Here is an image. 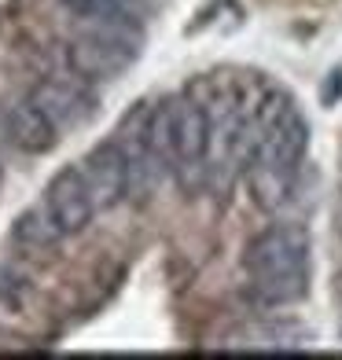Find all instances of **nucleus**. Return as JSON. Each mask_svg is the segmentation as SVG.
Here are the masks:
<instances>
[{
  "label": "nucleus",
  "mask_w": 342,
  "mask_h": 360,
  "mask_svg": "<svg viewBox=\"0 0 342 360\" xmlns=\"http://www.w3.org/2000/svg\"><path fill=\"white\" fill-rule=\"evenodd\" d=\"M309 147V125L298 103L284 92L265 96L254 107V151H251V188L258 206H280L291 191Z\"/></svg>",
  "instance_id": "obj_1"
},
{
  "label": "nucleus",
  "mask_w": 342,
  "mask_h": 360,
  "mask_svg": "<svg viewBox=\"0 0 342 360\" xmlns=\"http://www.w3.org/2000/svg\"><path fill=\"white\" fill-rule=\"evenodd\" d=\"M140 56V34H125V30H100L85 26L81 34H74L63 48L67 70L77 81H114L122 77Z\"/></svg>",
  "instance_id": "obj_4"
},
{
  "label": "nucleus",
  "mask_w": 342,
  "mask_h": 360,
  "mask_svg": "<svg viewBox=\"0 0 342 360\" xmlns=\"http://www.w3.org/2000/svg\"><path fill=\"white\" fill-rule=\"evenodd\" d=\"M77 166L85 173L89 191H92V199L100 210H114L118 202H125L129 195H133V169H129L125 147H122L118 136L96 143Z\"/></svg>",
  "instance_id": "obj_6"
},
{
  "label": "nucleus",
  "mask_w": 342,
  "mask_h": 360,
  "mask_svg": "<svg viewBox=\"0 0 342 360\" xmlns=\"http://www.w3.org/2000/svg\"><path fill=\"white\" fill-rule=\"evenodd\" d=\"M309 250H313L309 236L298 224H272L265 232H258L243 254L251 298L265 309L302 302L309 290V269H313Z\"/></svg>",
  "instance_id": "obj_2"
},
{
  "label": "nucleus",
  "mask_w": 342,
  "mask_h": 360,
  "mask_svg": "<svg viewBox=\"0 0 342 360\" xmlns=\"http://www.w3.org/2000/svg\"><path fill=\"white\" fill-rule=\"evenodd\" d=\"M59 8L70 19L85 22V26H100V30H125V34H140V11L125 0H59Z\"/></svg>",
  "instance_id": "obj_9"
},
{
  "label": "nucleus",
  "mask_w": 342,
  "mask_h": 360,
  "mask_svg": "<svg viewBox=\"0 0 342 360\" xmlns=\"http://www.w3.org/2000/svg\"><path fill=\"white\" fill-rule=\"evenodd\" d=\"M63 236L52 228V221H48L44 210H30V214H23L19 221H15V243H23V247H34V250H44L52 247V243H59Z\"/></svg>",
  "instance_id": "obj_10"
},
{
  "label": "nucleus",
  "mask_w": 342,
  "mask_h": 360,
  "mask_svg": "<svg viewBox=\"0 0 342 360\" xmlns=\"http://www.w3.org/2000/svg\"><path fill=\"white\" fill-rule=\"evenodd\" d=\"M125 4H133V8H137V4H144V0H125Z\"/></svg>",
  "instance_id": "obj_11"
},
{
  "label": "nucleus",
  "mask_w": 342,
  "mask_h": 360,
  "mask_svg": "<svg viewBox=\"0 0 342 360\" xmlns=\"http://www.w3.org/2000/svg\"><path fill=\"white\" fill-rule=\"evenodd\" d=\"M4 122H8V136L26 155H48L56 147V140H59V125L41 110V103L34 100V96L11 103L4 110Z\"/></svg>",
  "instance_id": "obj_7"
},
{
  "label": "nucleus",
  "mask_w": 342,
  "mask_h": 360,
  "mask_svg": "<svg viewBox=\"0 0 342 360\" xmlns=\"http://www.w3.org/2000/svg\"><path fill=\"white\" fill-rule=\"evenodd\" d=\"M34 100L41 103V110L59 125V133L81 125L85 118H92V100L85 96V89L74 85V81H63V77H44L41 85L30 92Z\"/></svg>",
  "instance_id": "obj_8"
},
{
  "label": "nucleus",
  "mask_w": 342,
  "mask_h": 360,
  "mask_svg": "<svg viewBox=\"0 0 342 360\" xmlns=\"http://www.w3.org/2000/svg\"><path fill=\"white\" fill-rule=\"evenodd\" d=\"M41 210L48 214V221H52V228L63 239L81 236L96 221L100 206H96V199H92L89 180H85V173H81V166H67V169H59L52 180H48Z\"/></svg>",
  "instance_id": "obj_5"
},
{
  "label": "nucleus",
  "mask_w": 342,
  "mask_h": 360,
  "mask_svg": "<svg viewBox=\"0 0 342 360\" xmlns=\"http://www.w3.org/2000/svg\"><path fill=\"white\" fill-rule=\"evenodd\" d=\"M148 133H151V147L158 151L162 166L195 173L210 158L214 114H210V103H199L195 96L166 100L148 110Z\"/></svg>",
  "instance_id": "obj_3"
}]
</instances>
